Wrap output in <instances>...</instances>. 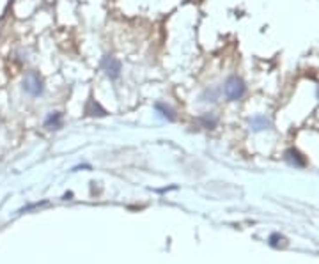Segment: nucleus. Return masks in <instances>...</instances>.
Returning <instances> with one entry per match:
<instances>
[{
	"label": "nucleus",
	"instance_id": "nucleus-12",
	"mask_svg": "<svg viewBox=\"0 0 319 264\" xmlns=\"http://www.w3.org/2000/svg\"><path fill=\"white\" fill-rule=\"evenodd\" d=\"M41 206H46V202H36V204H30L27 208L21 209V213H25V211H30V209H36V208H41Z\"/></svg>",
	"mask_w": 319,
	"mask_h": 264
},
{
	"label": "nucleus",
	"instance_id": "nucleus-4",
	"mask_svg": "<svg viewBox=\"0 0 319 264\" xmlns=\"http://www.w3.org/2000/svg\"><path fill=\"white\" fill-rule=\"evenodd\" d=\"M154 112H156L160 117H163L165 121H169V123H174L176 121V110L172 107H170L169 103L165 101H156L153 105Z\"/></svg>",
	"mask_w": 319,
	"mask_h": 264
},
{
	"label": "nucleus",
	"instance_id": "nucleus-9",
	"mask_svg": "<svg viewBox=\"0 0 319 264\" xmlns=\"http://www.w3.org/2000/svg\"><path fill=\"white\" fill-rule=\"evenodd\" d=\"M218 96H220V90L217 87H206L202 92H200L199 99L202 103H215L218 101Z\"/></svg>",
	"mask_w": 319,
	"mask_h": 264
},
{
	"label": "nucleus",
	"instance_id": "nucleus-3",
	"mask_svg": "<svg viewBox=\"0 0 319 264\" xmlns=\"http://www.w3.org/2000/svg\"><path fill=\"white\" fill-rule=\"evenodd\" d=\"M99 68H101V71L105 73V77L112 82L119 80L121 75H123V62H121L117 57L110 55V53H106V55L101 57V60H99Z\"/></svg>",
	"mask_w": 319,
	"mask_h": 264
},
{
	"label": "nucleus",
	"instance_id": "nucleus-11",
	"mask_svg": "<svg viewBox=\"0 0 319 264\" xmlns=\"http://www.w3.org/2000/svg\"><path fill=\"white\" fill-rule=\"evenodd\" d=\"M280 241H285L284 236H280V234L270 236V245H272V247H280Z\"/></svg>",
	"mask_w": 319,
	"mask_h": 264
},
{
	"label": "nucleus",
	"instance_id": "nucleus-10",
	"mask_svg": "<svg viewBox=\"0 0 319 264\" xmlns=\"http://www.w3.org/2000/svg\"><path fill=\"white\" fill-rule=\"evenodd\" d=\"M285 160L291 163V165L294 167H305V158L302 156V154L298 153L296 149H287L285 151Z\"/></svg>",
	"mask_w": 319,
	"mask_h": 264
},
{
	"label": "nucleus",
	"instance_id": "nucleus-2",
	"mask_svg": "<svg viewBox=\"0 0 319 264\" xmlns=\"http://www.w3.org/2000/svg\"><path fill=\"white\" fill-rule=\"evenodd\" d=\"M21 87H23V90L29 94L30 98H39L45 92V80L39 75V71L32 69V71L25 73V77L21 80Z\"/></svg>",
	"mask_w": 319,
	"mask_h": 264
},
{
	"label": "nucleus",
	"instance_id": "nucleus-6",
	"mask_svg": "<svg viewBox=\"0 0 319 264\" xmlns=\"http://www.w3.org/2000/svg\"><path fill=\"white\" fill-rule=\"evenodd\" d=\"M197 123H199L200 128L204 130H215L218 126V115L213 114V112H204L197 117Z\"/></svg>",
	"mask_w": 319,
	"mask_h": 264
},
{
	"label": "nucleus",
	"instance_id": "nucleus-8",
	"mask_svg": "<svg viewBox=\"0 0 319 264\" xmlns=\"http://www.w3.org/2000/svg\"><path fill=\"white\" fill-rule=\"evenodd\" d=\"M84 112H85V115H91V117H105L106 115V110L96 101V99H89V101L85 103Z\"/></svg>",
	"mask_w": 319,
	"mask_h": 264
},
{
	"label": "nucleus",
	"instance_id": "nucleus-5",
	"mask_svg": "<svg viewBox=\"0 0 319 264\" xmlns=\"http://www.w3.org/2000/svg\"><path fill=\"white\" fill-rule=\"evenodd\" d=\"M45 128L50 130V132H57V130L62 128L64 124V117H62V112H50V114L45 117Z\"/></svg>",
	"mask_w": 319,
	"mask_h": 264
},
{
	"label": "nucleus",
	"instance_id": "nucleus-1",
	"mask_svg": "<svg viewBox=\"0 0 319 264\" xmlns=\"http://www.w3.org/2000/svg\"><path fill=\"white\" fill-rule=\"evenodd\" d=\"M222 94L227 101H239L243 99V96L247 94V86H245V80L238 75H230L227 77V80L224 82V87H222Z\"/></svg>",
	"mask_w": 319,
	"mask_h": 264
},
{
	"label": "nucleus",
	"instance_id": "nucleus-7",
	"mask_svg": "<svg viewBox=\"0 0 319 264\" xmlns=\"http://www.w3.org/2000/svg\"><path fill=\"white\" fill-rule=\"evenodd\" d=\"M248 126H250L252 132H263V130H268L270 126H272V121L266 117V115H254V117H250V121H248Z\"/></svg>",
	"mask_w": 319,
	"mask_h": 264
}]
</instances>
